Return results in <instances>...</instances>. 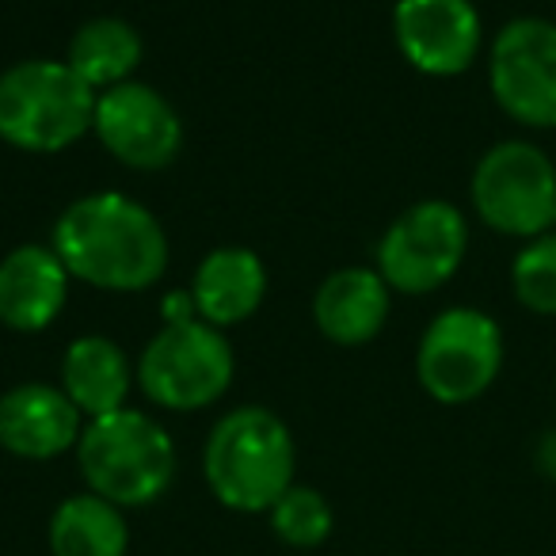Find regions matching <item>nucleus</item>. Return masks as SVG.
Returning <instances> with one entry per match:
<instances>
[{
  "label": "nucleus",
  "mask_w": 556,
  "mask_h": 556,
  "mask_svg": "<svg viewBox=\"0 0 556 556\" xmlns=\"http://www.w3.org/2000/svg\"><path fill=\"white\" fill-rule=\"evenodd\" d=\"M477 217L503 237L533 240L556 222V164L533 141H500L477 161L469 184Z\"/></svg>",
  "instance_id": "39448f33"
},
{
  "label": "nucleus",
  "mask_w": 556,
  "mask_h": 556,
  "mask_svg": "<svg viewBox=\"0 0 556 556\" xmlns=\"http://www.w3.org/2000/svg\"><path fill=\"white\" fill-rule=\"evenodd\" d=\"M503 370V332L488 313L454 305L427 325L416 374L439 404H469L495 386Z\"/></svg>",
  "instance_id": "0eeeda50"
},
{
  "label": "nucleus",
  "mask_w": 556,
  "mask_h": 556,
  "mask_svg": "<svg viewBox=\"0 0 556 556\" xmlns=\"http://www.w3.org/2000/svg\"><path fill=\"white\" fill-rule=\"evenodd\" d=\"M54 252L73 278L100 290L138 294L168 267V240L130 194L100 191L77 199L54 225Z\"/></svg>",
  "instance_id": "f257e3e1"
},
{
  "label": "nucleus",
  "mask_w": 556,
  "mask_h": 556,
  "mask_svg": "<svg viewBox=\"0 0 556 556\" xmlns=\"http://www.w3.org/2000/svg\"><path fill=\"white\" fill-rule=\"evenodd\" d=\"M92 134L115 161L141 172L172 164L184 146V123L176 108L156 88L138 85V80H126L96 96Z\"/></svg>",
  "instance_id": "9d476101"
},
{
  "label": "nucleus",
  "mask_w": 556,
  "mask_h": 556,
  "mask_svg": "<svg viewBox=\"0 0 556 556\" xmlns=\"http://www.w3.org/2000/svg\"><path fill=\"white\" fill-rule=\"evenodd\" d=\"M389 305H393V290L378 270L343 267L320 282L317 298H313V317L332 343L358 348L386 328Z\"/></svg>",
  "instance_id": "4468645a"
},
{
  "label": "nucleus",
  "mask_w": 556,
  "mask_h": 556,
  "mask_svg": "<svg viewBox=\"0 0 556 556\" xmlns=\"http://www.w3.org/2000/svg\"><path fill=\"white\" fill-rule=\"evenodd\" d=\"M85 416L65 396V389L47 381H27L0 396V446L27 462H50V457L77 450Z\"/></svg>",
  "instance_id": "f8f14e48"
},
{
  "label": "nucleus",
  "mask_w": 556,
  "mask_h": 556,
  "mask_svg": "<svg viewBox=\"0 0 556 556\" xmlns=\"http://www.w3.org/2000/svg\"><path fill=\"white\" fill-rule=\"evenodd\" d=\"M77 462L88 492L123 510L156 503L176 477V446L168 431L134 408L88 419L77 442Z\"/></svg>",
  "instance_id": "7ed1b4c3"
},
{
  "label": "nucleus",
  "mask_w": 556,
  "mask_h": 556,
  "mask_svg": "<svg viewBox=\"0 0 556 556\" xmlns=\"http://www.w3.org/2000/svg\"><path fill=\"white\" fill-rule=\"evenodd\" d=\"M70 270L54 248L24 244L0 260V325L12 332H42L65 309Z\"/></svg>",
  "instance_id": "ddd939ff"
},
{
  "label": "nucleus",
  "mask_w": 556,
  "mask_h": 556,
  "mask_svg": "<svg viewBox=\"0 0 556 556\" xmlns=\"http://www.w3.org/2000/svg\"><path fill=\"white\" fill-rule=\"evenodd\" d=\"M294 434L275 412L237 408L210 431L202 472L217 503L240 515H263L294 484Z\"/></svg>",
  "instance_id": "f03ea898"
},
{
  "label": "nucleus",
  "mask_w": 556,
  "mask_h": 556,
  "mask_svg": "<svg viewBox=\"0 0 556 556\" xmlns=\"http://www.w3.org/2000/svg\"><path fill=\"white\" fill-rule=\"evenodd\" d=\"M62 389L85 419H100L126 408L130 363L108 336H80L70 343L62 363Z\"/></svg>",
  "instance_id": "dca6fc26"
},
{
  "label": "nucleus",
  "mask_w": 556,
  "mask_h": 556,
  "mask_svg": "<svg viewBox=\"0 0 556 556\" xmlns=\"http://www.w3.org/2000/svg\"><path fill=\"white\" fill-rule=\"evenodd\" d=\"M553 229H556V222H553Z\"/></svg>",
  "instance_id": "4be33fe9"
},
{
  "label": "nucleus",
  "mask_w": 556,
  "mask_h": 556,
  "mask_svg": "<svg viewBox=\"0 0 556 556\" xmlns=\"http://www.w3.org/2000/svg\"><path fill=\"white\" fill-rule=\"evenodd\" d=\"M96 123V88L70 62L31 58L0 73V138L27 153H62Z\"/></svg>",
  "instance_id": "20e7f679"
},
{
  "label": "nucleus",
  "mask_w": 556,
  "mask_h": 556,
  "mask_svg": "<svg viewBox=\"0 0 556 556\" xmlns=\"http://www.w3.org/2000/svg\"><path fill=\"white\" fill-rule=\"evenodd\" d=\"M130 530L123 507L96 492L70 495L50 518V553L54 556H126Z\"/></svg>",
  "instance_id": "f3484780"
},
{
  "label": "nucleus",
  "mask_w": 556,
  "mask_h": 556,
  "mask_svg": "<svg viewBox=\"0 0 556 556\" xmlns=\"http://www.w3.org/2000/svg\"><path fill=\"white\" fill-rule=\"evenodd\" d=\"M393 35L412 70L457 77L480 54L484 27L472 0H396Z\"/></svg>",
  "instance_id": "9b49d317"
},
{
  "label": "nucleus",
  "mask_w": 556,
  "mask_h": 556,
  "mask_svg": "<svg viewBox=\"0 0 556 556\" xmlns=\"http://www.w3.org/2000/svg\"><path fill=\"white\" fill-rule=\"evenodd\" d=\"M267 515L278 538L294 548H317L332 533V507L309 484H290Z\"/></svg>",
  "instance_id": "6ab92c4d"
},
{
  "label": "nucleus",
  "mask_w": 556,
  "mask_h": 556,
  "mask_svg": "<svg viewBox=\"0 0 556 556\" xmlns=\"http://www.w3.org/2000/svg\"><path fill=\"white\" fill-rule=\"evenodd\" d=\"M146 396L172 412H199L214 404L232 381V348L222 328L206 320L164 325L138 363Z\"/></svg>",
  "instance_id": "423d86ee"
},
{
  "label": "nucleus",
  "mask_w": 556,
  "mask_h": 556,
  "mask_svg": "<svg viewBox=\"0 0 556 556\" xmlns=\"http://www.w3.org/2000/svg\"><path fill=\"white\" fill-rule=\"evenodd\" d=\"M510 287L530 313L556 317V229L526 240L510 263Z\"/></svg>",
  "instance_id": "aec40b11"
},
{
  "label": "nucleus",
  "mask_w": 556,
  "mask_h": 556,
  "mask_svg": "<svg viewBox=\"0 0 556 556\" xmlns=\"http://www.w3.org/2000/svg\"><path fill=\"white\" fill-rule=\"evenodd\" d=\"M488 85L503 111L530 130H556V24L518 16L488 50Z\"/></svg>",
  "instance_id": "1a4fd4ad"
},
{
  "label": "nucleus",
  "mask_w": 556,
  "mask_h": 556,
  "mask_svg": "<svg viewBox=\"0 0 556 556\" xmlns=\"http://www.w3.org/2000/svg\"><path fill=\"white\" fill-rule=\"evenodd\" d=\"M469 252V225L454 202L408 206L378 244V275L396 294H431L457 275Z\"/></svg>",
  "instance_id": "6e6552de"
},
{
  "label": "nucleus",
  "mask_w": 556,
  "mask_h": 556,
  "mask_svg": "<svg viewBox=\"0 0 556 556\" xmlns=\"http://www.w3.org/2000/svg\"><path fill=\"white\" fill-rule=\"evenodd\" d=\"M538 465H541V472H545V477H553V480H556V431L541 439V446H538Z\"/></svg>",
  "instance_id": "412c9836"
},
{
  "label": "nucleus",
  "mask_w": 556,
  "mask_h": 556,
  "mask_svg": "<svg viewBox=\"0 0 556 556\" xmlns=\"http://www.w3.org/2000/svg\"><path fill=\"white\" fill-rule=\"evenodd\" d=\"M70 70L85 80L88 88H108L126 85L130 73L138 70L141 62V35L134 31L126 20L115 16H100L88 20L70 42Z\"/></svg>",
  "instance_id": "a211bd4d"
},
{
  "label": "nucleus",
  "mask_w": 556,
  "mask_h": 556,
  "mask_svg": "<svg viewBox=\"0 0 556 556\" xmlns=\"http://www.w3.org/2000/svg\"><path fill=\"white\" fill-rule=\"evenodd\" d=\"M267 294L263 260L248 248H217L199 263L191 282L194 309L206 325L229 328L248 320Z\"/></svg>",
  "instance_id": "2eb2a0df"
}]
</instances>
